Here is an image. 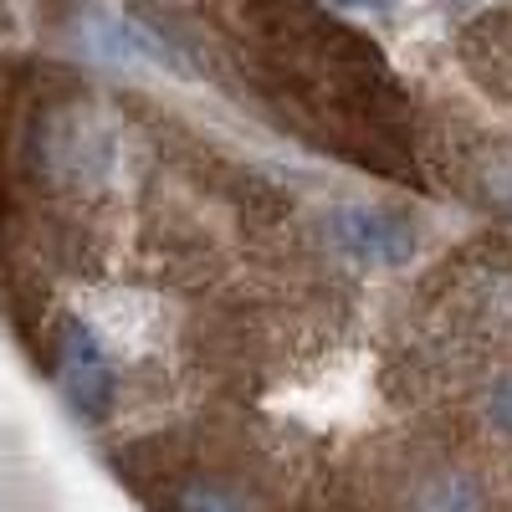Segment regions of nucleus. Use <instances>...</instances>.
I'll list each match as a JSON object with an SVG mask.
<instances>
[{"mask_svg": "<svg viewBox=\"0 0 512 512\" xmlns=\"http://www.w3.org/2000/svg\"><path fill=\"white\" fill-rule=\"evenodd\" d=\"M57 379H62V395L72 400L77 415L103 420L113 410L118 379H113V364H108V354H103V344L93 338L88 323L62 328V338H57Z\"/></svg>", "mask_w": 512, "mask_h": 512, "instance_id": "1", "label": "nucleus"}, {"mask_svg": "<svg viewBox=\"0 0 512 512\" xmlns=\"http://www.w3.org/2000/svg\"><path fill=\"white\" fill-rule=\"evenodd\" d=\"M328 231L354 262H369V267H400L420 246L415 226L390 216V210H338L328 221Z\"/></svg>", "mask_w": 512, "mask_h": 512, "instance_id": "2", "label": "nucleus"}, {"mask_svg": "<svg viewBox=\"0 0 512 512\" xmlns=\"http://www.w3.org/2000/svg\"><path fill=\"white\" fill-rule=\"evenodd\" d=\"M405 512H482V492L461 472H436L420 482V492L410 497Z\"/></svg>", "mask_w": 512, "mask_h": 512, "instance_id": "3", "label": "nucleus"}, {"mask_svg": "<svg viewBox=\"0 0 512 512\" xmlns=\"http://www.w3.org/2000/svg\"><path fill=\"white\" fill-rule=\"evenodd\" d=\"M487 415H492V425H497V431H507V436H512V379H502L497 390H492V400H487Z\"/></svg>", "mask_w": 512, "mask_h": 512, "instance_id": "4", "label": "nucleus"}, {"mask_svg": "<svg viewBox=\"0 0 512 512\" xmlns=\"http://www.w3.org/2000/svg\"><path fill=\"white\" fill-rule=\"evenodd\" d=\"M497 195H502V205L512 210V169H502V175H497Z\"/></svg>", "mask_w": 512, "mask_h": 512, "instance_id": "5", "label": "nucleus"}]
</instances>
